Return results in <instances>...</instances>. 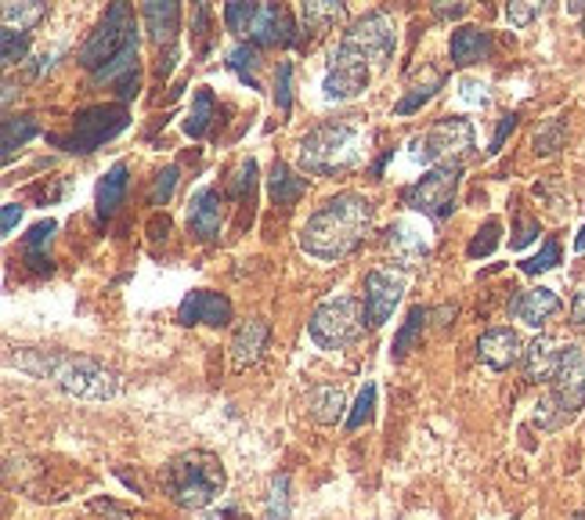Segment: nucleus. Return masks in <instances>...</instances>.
I'll use <instances>...</instances> for the list:
<instances>
[{
  "label": "nucleus",
  "instance_id": "obj_1",
  "mask_svg": "<svg viewBox=\"0 0 585 520\" xmlns=\"http://www.w3.org/2000/svg\"><path fill=\"white\" fill-rule=\"evenodd\" d=\"M372 228V203L358 192H341L314 210L300 228V250L314 260H341L355 253Z\"/></svg>",
  "mask_w": 585,
  "mask_h": 520
},
{
  "label": "nucleus",
  "instance_id": "obj_2",
  "mask_svg": "<svg viewBox=\"0 0 585 520\" xmlns=\"http://www.w3.org/2000/svg\"><path fill=\"white\" fill-rule=\"evenodd\" d=\"M11 365L40 376V380H51L55 387H62L65 394H73V398L105 401L120 390V376L112 369H105V365L95 358H84V354L26 351V354H19V358H11Z\"/></svg>",
  "mask_w": 585,
  "mask_h": 520
},
{
  "label": "nucleus",
  "instance_id": "obj_3",
  "mask_svg": "<svg viewBox=\"0 0 585 520\" xmlns=\"http://www.w3.org/2000/svg\"><path fill=\"white\" fill-rule=\"evenodd\" d=\"M303 174H347L366 159V127L355 120L319 123L300 138Z\"/></svg>",
  "mask_w": 585,
  "mask_h": 520
},
{
  "label": "nucleus",
  "instance_id": "obj_4",
  "mask_svg": "<svg viewBox=\"0 0 585 520\" xmlns=\"http://www.w3.org/2000/svg\"><path fill=\"white\" fill-rule=\"evenodd\" d=\"M167 495L181 510H203L225 492V466L210 452H184L167 466Z\"/></svg>",
  "mask_w": 585,
  "mask_h": 520
},
{
  "label": "nucleus",
  "instance_id": "obj_5",
  "mask_svg": "<svg viewBox=\"0 0 585 520\" xmlns=\"http://www.w3.org/2000/svg\"><path fill=\"white\" fill-rule=\"evenodd\" d=\"M366 304L355 297H333L322 300L311 315V340L325 351H344L350 344H358L361 333H366Z\"/></svg>",
  "mask_w": 585,
  "mask_h": 520
},
{
  "label": "nucleus",
  "instance_id": "obj_6",
  "mask_svg": "<svg viewBox=\"0 0 585 520\" xmlns=\"http://www.w3.org/2000/svg\"><path fill=\"white\" fill-rule=\"evenodd\" d=\"M127 47H138L134 11L127 4H112L105 11V19L98 22V29L91 33V40L80 47V62H84L91 73H98L112 58H120Z\"/></svg>",
  "mask_w": 585,
  "mask_h": 520
},
{
  "label": "nucleus",
  "instance_id": "obj_7",
  "mask_svg": "<svg viewBox=\"0 0 585 520\" xmlns=\"http://www.w3.org/2000/svg\"><path fill=\"white\" fill-rule=\"evenodd\" d=\"M127 105H91V109L73 116V130L65 138H55L58 149L76 152V156H87V152L102 149L105 141H112L127 127Z\"/></svg>",
  "mask_w": 585,
  "mask_h": 520
},
{
  "label": "nucleus",
  "instance_id": "obj_8",
  "mask_svg": "<svg viewBox=\"0 0 585 520\" xmlns=\"http://www.w3.org/2000/svg\"><path fill=\"white\" fill-rule=\"evenodd\" d=\"M474 152V123L463 116H449L438 120L427 134L416 138V163H430V167H444V163H459Z\"/></svg>",
  "mask_w": 585,
  "mask_h": 520
},
{
  "label": "nucleus",
  "instance_id": "obj_9",
  "mask_svg": "<svg viewBox=\"0 0 585 520\" xmlns=\"http://www.w3.org/2000/svg\"><path fill=\"white\" fill-rule=\"evenodd\" d=\"M455 192H459V167H455V163H444V167L423 170V177H419L416 185L405 188L402 199H405V206L416 210V214L444 221V217H452V210H455Z\"/></svg>",
  "mask_w": 585,
  "mask_h": 520
},
{
  "label": "nucleus",
  "instance_id": "obj_10",
  "mask_svg": "<svg viewBox=\"0 0 585 520\" xmlns=\"http://www.w3.org/2000/svg\"><path fill=\"white\" fill-rule=\"evenodd\" d=\"M341 44H347L350 51H358L372 69H387L394 58V47H397L394 19L387 11H369L366 19H358L355 26L344 33Z\"/></svg>",
  "mask_w": 585,
  "mask_h": 520
},
{
  "label": "nucleus",
  "instance_id": "obj_11",
  "mask_svg": "<svg viewBox=\"0 0 585 520\" xmlns=\"http://www.w3.org/2000/svg\"><path fill=\"white\" fill-rule=\"evenodd\" d=\"M553 401L564 419L582 412V405H585V344H568L560 351V369L553 376Z\"/></svg>",
  "mask_w": 585,
  "mask_h": 520
},
{
  "label": "nucleus",
  "instance_id": "obj_12",
  "mask_svg": "<svg viewBox=\"0 0 585 520\" xmlns=\"http://www.w3.org/2000/svg\"><path fill=\"white\" fill-rule=\"evenodd\" d=\"M369 76H372V66L361 58L358 51H350L347 44H341L333 51V62H330V73H325V98L330 102H347V98H358L361 91L369 87Z\"/></svg>",
  "mask_w": 585,
  "mask_h": 520
},
{
  "label": "nucleus",
  "instance_id": "obj_13",
  "mask_svg": "<svg viewBox=\"0 0 585 520\" xmlns=\"http://www.w3.org/2000/svg\"><path fill=\"white\" fill-rule=\"evenodd\" d=\"M405 271L402 268H372L366 275V322L369 329H380L394 315L397 300L405 293Z\"/></svg>",
  "mask_w": 585,
  "mask_h": 520
},
{
  "label": "nucleus",
  "instance_id": "obj_14",
  "mask_svg": "<svg viewBox=\"0 0 585 520\" xmlns=\"http://www.w3.org/2000/svg\"><path fill=\"white\" fill-rule=\"evenodd\" d=\"M383 250H387L402 268H416L430 257V232L427 224H419L413 217L394 221L387 232H383Z\"/></svg>",
  "mask_w": 585,
  "mask_h": 520
},
{
  "label": "nucleus",
  "instance_id": "obj_15",
  "mask_svg": "<svg viewBox=\"0 0 585 520\" xmlns=\"http://www.w3.org/2000/svg\"><path fill=\"white\" fill-rule=\"evenodd\" d=\"M297 26H292V15L283 4H256V15L246 29L253 47H275V44H292L297 37Z\"/></svg>",
  "mask_w": 585,
  "mask_h": 520
},
{
  "label": "nucleus",
  "instance_id": "obj_16",
  "mask_svg": "<svg viewBox=\"0 0 585 520\" xmlns=\"http://www.w3.org/2000/svg\"><path fill=\"white\" fill-rule=\"evenodd\" d=\"M181 326H228L231 322V300L225 293L195 289L181 300L178 307Z\"/></svg>",
  "mask_w": 585,
  "mask_h": 520
},
{
  "label": "nucleus",
  "instance_id": "obj_17",
  "mask_svg": "<svg viewBox=\"0 0 585 520\" xmlns=\"http://www.w3.org/2000/svg\"><path fill=\"white\" fill-rule=\"evenodd\" d=\"M477 358H481L488 369H513L521 358H524V344L521 336L513 333L506 326H496V329H485L481 336H477Z\"/></svg>",
  "mask_w": 585,
  "mask_h": 520
},
{
  "label": "nucleus",
  "instance_id": "obj_18",
  "mask_svg": "<svg viewBox=\"0 0 585 520\" xmlns=\"http://www.w3.org/2000/svg\"><path fill=\"white\" fill-rule=\"evenodd\" d=\"M267 336H272V326L264 322V318H250V322H242L236 329V336H231V369L236 373H246L250 365L261 362V354L267 347Z\"/></svg>",
  "mask_w": 585,
  "mask_h": 520
},
{
  "label": "nucleus",
  "instance_id": "obj_19",
  "mask_svg": "<svg viewBox=\"0 0 585 520\" xmlns=\"http://www.w3.org/2000/svg\"><path fill=\"white\" fill-rule=\"evenodd\" d=\"M344 15H347V8L344 4H336V0H311V4H303L300 8V44L303 47H311L314 40H322L325 33L330 29H336L344 22Z\"/></svg>",
  "mask_w": 585,
  "mask_h": 520
},
{
  "label": "nucleus",
  "instance_id": "obj_20",
  "mask_svg": "<svg viewBox=\"0 0 585 520\" xmlns=\"http://www.w3.org/2000/svg\"><path fill=\"white\" fill-rule=\"evenodd\" d=\"M189 224L203 243H214L220 235V196L217 188H199L189 206Z\"/></svg>",
  "mask_w": 585,
  "mask_h": 520
},
{
  "label": "nucleus",
  "instance_id": "obj_21",
  "mask_svg": "<svg viewBox=\"0 0 585 520\" xmlns=\"http://www.w3.org/2000/svg\"><path fill=\"white\" fill-rule=\"evenodd\" d=\"M510 311L517 315L524 326H535V329H538V326H546L549 318L560 311V297H557L553 289H542V286H538V289L521 293V297L513 300Z\"/></svg>",
  "mask_w": 585,
  "mask_h": 520
},
{
  "label": "nucleus",
  "instance_id": "obj_22",
  "mask_svg": "<svg viewBox=\"0 0 585 520\" xmlns=\"http://www.w3.org/2000/svg\"><path fill=\"white\" fill-rule=\"evenodd\" d=\"M145 26L152 33V40L159 47H174L178 40V22H181V8L174 0H148L145 4Z\"/></svg>",
  "mask_w": 585,
  "mask_h": 520
},
{
  "label": "nucleus",
  "instance_id": "obj_23",
  "mask_svg": "<svg viewBox=\"0 0 585 520\" xmlns=\"http://www.w3.org/2000/svg\"><path fill=\"white\" fill-rule=\"evenodd\" d=\"M560 369V351L549 336H538L524 351V373H528L532 383H553V376Z\"/></svg>",
  "mask_w": 585,
  "mask_h": 520
},
{
  "label": "nucleus",
  "instance_id": "obj_24",
  "mask_svg": "<svg viewBox=\"0 0 585 520\" xmlns=\"http://www.w3.org/2000/svg\"><path fill=\"white\" fill-rule=\"evenodd\" d=\"M55 228H58L55 221H40V224H33L29 235L22 239V257H26V264L37 271V275H51V253H48V246H51Z\"/></svg>",
  "mask_w": 585,
  "mask_h": 520
},
{
  "label": "nucleus",
  "instance_id": "obj_25",
  "mask_svg": "<svg viewBox=\"0 0 585 520\" xmlns=\"http://www.w3.org/2000/svg\"><path fill=\"white\" fill-rule=\"evenodd\" d=\"M308 416L314 423H336L344 416V390L341 387H333V383H314L308 390Z\"/></svg>",
  "mask_w": 585,
  "mask_h": 520
},
{
  "label": "nucleus",
  "instance_id": "obj_26",
  "mask_svg": "<svg viewBox=\"0 0 585 520\" xmlns=\"http://www.w3.org/2000/svg\"><path fill=\"white\" fill-rule=\"evenodd\" d=\"M267 188H272V199H275V206H297L300 203V196L308 192V181L303 177H297L283 159H275L272 163V174H267Z\"/></svg>",
  "mask_w": 585,
  "mask_h": 520
},
{
  "label": "nucleus",
  "instance_id": "obj_27",
  "mask_svg": "<svg viewBox=\"0 0 585 520\" xmlns=\"http://www.w3.org/2000/svg\"><path fill=\"white\" fill-rule=\"evenodd\" d=\"M491 51V37L485 29L477 26H463L452 33V62L455 66H474L481 62V58H488Z\"/></svg>",
  "mask_w": 585,
  "mask_h": 520
},
{
  "label": "nucleus",
  "instance_id": "obj_28",
  "mask_svg": "<svg viewBox=\"0 0 585 520\" xmlns=\"http://www.w3.org/2000/svg\"><path fill=\"white\" fill-rule=\"evenodd\" d=\"M123 196H127V163H116V167L105 174L102 185H98V217L109 221L116 210H120Z\"/></svg>",
  "mask_w": 585,
  "mask_h": 520
},
{
  "label": "nucleus",
  "instance_id": "obj_29",
  "mask_svg": "<svg viewBox=\"0 0 585 520\" xmlns=\"http://www.w3.org/2000/svg\"><path fill=\"white\" fill-rule=\"evenodd\" d=\"M44 15H48V4H40V0H22V4L11 0V4L0 8V22H4V29H19V33L33 29Z\"/></svg>",
  "mask_w": 585,
  "mask_h": 520
},
{
  "label": "nucleus",
  "instance_id": "obj_30",
  "mask_svg": "<svg viewBox=\"0 0 585 520\" xmlns=\"http://www.w3.org/2000/svg\"><path fill=\"white\" fill-rule=\"evenodd\" d=\"M37 120L33 116H8L4 127H0V145H4V163L15 156V149H22L26 141L37 134Z\"/></svg>",
  "mask_w": 585,
  "mask_h": 520
},
{
  "label": "nucleus",
  "instance_id": "obj_31",
  "mask_svg": "<svg viewBox=\"0 0 585 520\" xmlns=\"http://www.w3.org/2000/svg\"><path fill=\"white\" fill-rule=\"evenodd\" d=\"M427 318H430V311L427 307H413L408 311V318H405V326H402V333L394 336V358L402 362L408 351H413L419 340H423V329H427Z\"/></svg>",
  "mask_w": 585,
  "mask_h": 520
},
{
  "label": "nucleus",
  "instance_id": "obj_32",
  "mask_svg": "<svg viewBox=\"0 0 585 520\" xmlns=\"http://www.w3.org/2000/svg\"><path fill=\"white\" fill-rule=\"evenodd\" d=\"M210 120H214V91L199 87L189 120H184V134H189V138H203L206 130H210Z\"/></svg>",
  "mask_w": 585,
  "mask_h": 520
},
{
  "label": "nucleus",
  "instance_id": "obj_33",
  "mask_svg": "<svg viewBox=\"0 0 585 520\" xmlns=\"http://www.w3.org/2000/svg\"><path fill=\"white\" fill-rule=\"evenodd\" d=\"M256 62H261V55H256V47H253L250 40L236 44V47L228 51V69H231V73H239L242 84H250L253 91L261 87V84H256Z\"/></svg>",
  "mask_w": 585,
  "mask_h": 520
},
{
  "label": "nucleus",
  "instance_id": "obj_34",
  "mask_svg": "<svg viewBox=\"0 0 585 520\" xmlns=\"http://www.w3.org/2000/svg\"><path fill=\"white\" fill-rule=\"evenodd\" d=\"M264 520H289V474H275L267 484Z\"/></svg>",
  "mask_w": 585,
  "mask_h": 520
},
{
  "label": "nucleus",
  "instance_id": "obj_35",
  "mask_svg": "<svg viewBox=\"0 0 585 520\" xmlns=\"http://www.w3.org/2000/svg\"><path fill=\"white\" fill-rule=\"evenodd\" d=\"M441 84H444V73H438V69H434V73H430V80H427V84H413V87H408V94H405V98L402 102H397V116H408V113H416L419 109V105H427L430 98H434V94L441 91Z\"/></svg>",
  "mask_w": 585,
  "mask_h": 520
},
{
  "label": "nucleus",
  "instance_id": "obj_36",
  "mask_svg": "<svg viewBox=\"0 0 585 520\" xmlns=\"http://www.w3.org/2000/svg\"><path fill=\"white\" fill-rule=\"evenodd\" d=\"M26 55H29V33H19V29L0 33V62H4V69L19 66Z\"/></svg>",
  "mask_w": 585,
  "mask_h": 520
},
{
  "label": "nucleus",
  "instance_id": "obj_37",
  "mask_svg": "<svg viewBox=\"0 0 585 520\" xmlns=\"http://www.w3.org/2000/svg\"><path fill=\"white\" fill-rule=\"evenodd\" d=\"M532 145H535L538 156H553V152L564 145V123H560V120H546L542 127L535 130Z\"/></svg>",
  "mask_w": 585,
  "mask_h": 520
},
{
  "label": "nucleus",
  "instance_id": "obj_38",
  "mask_svg": "<svg viewBox=\"0 0 585 520\" xmlns=\"http://www.w3.org/2000/svg\"><path fill=\"white\" fill-rule=\"evenodd\" d=\"M560 264V243L557 239H549L542 250H538L535 257H528L521 264V271L524 275H542V271H549V268H557Z\"/></svg>",
  "mask_w": 585,
  "mask_h": 520
},
{
  "label": "nucleus",
  "instance_id": "obj_39",
  "mask_svg": "<svg viewBox=\"0 0 585 520\" xmlns=\"http://www.w3.org/2000/svg\"><path fill=\"white\" fill-rule=\"evenodd\" d=\"M253 185H256V163L253 159H242L236 170H231V181H228V196L246 199L253 196Z\"/></svg>",
  "mask_w": 585,
  "mask_h": 520
},
{
  "label": "nucleus",
  "instance_id": "obj_40",
  "mask_svg": "<svg viewBox=\"0 0 585 520\" xmlns=\"http://www.w3.org/2000/svg\"><path fill=\"white\" fill-rule=\"evenodd\" d=\"M499 232H502V224H499V221H488L485 228L474 235V243H470V250H466V253H470L474 260H477V257H488V253L499 246Z\"/></svg>",
  "mask_w": 585,
  "mask_h": 520
},
{
  "label": "nucleus",
  "instance_id": "obj_41",
  "mask_svg": "<svg viewBox=\"0 0 585 520\" xmlns=\"http://www.w3.org/2000/svg\"><path fill=\"white\" fill-rule=\"evenodd\" d=\"M253 15H256V4H242V0H236V4L225 8V26L231 33H242V37H246V29H250Z\"/></svg>",
  "mask_w": 585,
  "mask_h": 520
},
{
  "label": "nucleus",
  "instance_id": "obj_42",
  "mask_svg": "<svg viewBox=\"0 0 585 520\" xmlns=\"http://www.w3.org/2000/svg\"><path fill=\"white\" fill-rule=\"evenodd\" d=\"M372 409H377V387L369 383V387L358 394V405H355V412H350V416H347V427H350V430H358L361 423H369V419H372Z\"/></svg>",
  "mask_w": 585,
  "mask_h": 520
},
{
  "label": "nucleus",
  "instance_id": "obj_43",
  "mask_svg": "<svg viewBox=\"0 0 585 520\" xmlns=\"http://www.w3.org/2000/svg\"><path fill=\"white\" fill-rule=\"evenodd\" d=\"M542 15V4H535V0H517V4H506V19H510V26H532V22Z\"/></svg>",
  "mask_w": 585,
  "mask_h": 520
},
{
  "label": "nucleus",
  "instance_id": "obj_44",
  "mask_svg": "<svg viewBox=\"0 0 585 520\" xmlns=\"http://www.w3.org/2000/svg\"><path fill=\"white\" fill-rule=\"evenodd\" d=\"M275 105L283 113H289V105H292V66L283 62L278 66V80H275Z\"/></svg>",
  "mask_w": 585,
  "mask_h": 520
},
{
  "label": "nucleus",
  "instance_id": "obj_45",
  "mask_svg": "<svg viewBox=\"0 0 585 520\" xmlns=\"http://www.w3.org/2000/svg\"><path fill=\"white\" fill-rule=\"evenodd\" d=\"M174 188H178V167H167L156 177V185H152V206L167 203V199L174 196Z\"/></svg>",
  "mask_w": 585,
  "mask_h": 520
},
{
  "label": "nucleus",
  "instance_id": "obj_46",
  "mask_svg": "<svg viewBox=\"0 0 585 520\" xmlns=\"http://www.w3.org/2000/svg\"><path fill=\"white\" fill-rule=\"evenodd\" d=\"M517 120H521L517 113L502 116V123H499V130H496V138H491V149H488V152H499V149H502V141H506V138L513 134V127H517Z\"/></svg>",
  "mask_w": 585,
  "mask_h": 520
},
{
  "label": "nucleus",
  "instance_id": "obj_47",
  "mask_svg": "<svg viewBox=\"0 0 585 520\" xmlns=\"http://www.w3.org/2000/svg\"><path fill=\"white\" fill-rule=\"evenodd\" d=\"M463 98L474 105H488V87L477 84V80H463Z\"/></svg>",
  "mask_w": 585,
  "mask_h": 520
},
{
  "label": "nucleus",
  "instance_id": "obj_48",
  "mask_svg": "<svg viewBox=\"0 0 585 520\" xmlns=\"http://www.w3.org/2000/svg\"><path fill=\"white\" fill-rule=\"evenodd\" d=\"M19 217H22V206L19 203H4V214H0V232H4V235L15 232Z\"/></svg>",
  "mask_w": 585,
  "mask_h": 520
},
{
  "label": "nucleus",
  "instance_id": "obj_49",
  "mask_svg": "<svg viewBox=\"0 0 585 520\" xmlns=\"http://www.w3.org/2000/svg\"><path fill=\"white\" fill-rule=\"evenodd\" d=\"M535 235H538V224H535V221H524L521 228H517V235H513V246L521 250V246H528Z\"/></svg>",
  "mask_w": 585,
  "mask_h": 520
},
{
  "label": "nucleus",
  "instance_id": "obj_50",
  "mask_svg": "<svg viewBox=\"0 0 585 520\" xmlns=\"http://www.w3.org/2000/svg\"><path fill=\"white\" fill-rule=\"evenodd\" d=\"M571 322L585 329V289H578L575 300H571Z\"/></svg>",
  "mask_w": 585,
  "mask_h": 520
},
{
  "label": "nucleus",
  "instance_id": "obj_51",
  "mask_svg": "<svg viewBox=\"0 0 585 520\" xmlns=\"http://www.w3.org/2000/svg\"><path fill=\"white\" fill-rule=\"evenodd\" d=\"M434 15L438 19H463L466 15V4H444V0H441V4H434Z\"/></svg>",
  "mask_w": 585,
  "mask_h": 520
},
{
  "label": "nucleus",
  "instance_id": "obj_52",
  "mask_svg": "<svg viewBox=\"0 0 585 520\" xmlns=\"http://www.w3.org/2000/svg\"><path fill=\"white\" fill-rule=\"evenodd\" d=\"M11 98H15V87L4 84V105H11Z\"/></svg>",
  "mask_w": 585,
  "mask_h": 520
},
{
  "label": "nucleus",
  "instance_id": "obj_53",
  "mask_svg": "<svg viewBox=\"0 0 585 520\" xmlns=\"http://www.w3.org/2000/svg\"><path fill=\"white\" fill-rule=\"evenodd\" d=\"M575 250H585V228L578 232V239H575Z\"/></svg>",
  "mask_w": 585,
  "mask_h": 520
},
{
  "label": "nucleus",
  "instance_id": "obj_54",
  "mask_svg": "<svg viewBox=\"0 0 585 520\" xmlns=\"http://www.w3.org/2000/svg\"><path fill=\"white\" fill-rule=\"evenodd\" d=\"M582 33H585V15H582Z\"/></svg>",
  "mask_w": 585,
  "mask_h": 520
}]
</instances>
